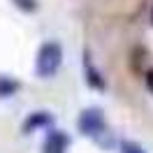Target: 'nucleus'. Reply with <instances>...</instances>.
<instances>
[{
  "instance_id": "nucleus-1",
  "label": "nucleus",
  "mask_w": 153,
  "mask_h": 153,
  "mask_svg": "<svg viewBox=\"0 0 153 153\" xmlns=\"http://www.w3.org/2000/svg\"><path fill=\"white\" fill-rule=\"evenodd\" d=\"M60 60H63V49L56 42H47L42 44L37 53V74L39 76H51L56 74V70L60 67Z\"/></svg>"
},
{
  "instance_id": "nucleus-2",
  "label": "nucleus",
  "mask_w": 153,
  "mask_h": 153,
  "mask_svg": "<svg viewBox=\"0 0 153 153\" xmlns=\"http://www.w3.org/2000/svg\"><path fill=\"white\" fill-rule=\"evenodd\" d=\"M102 128H105V118L102 114L97 111V109H86L81 118H79V130L88 137H95V134L102 132Z\"/></svg>"
},
{
  "instance_id": "nucleus-3",
  "label": "nucleus",
  "mask_w": 153,
  "mask_h": 153,
  "mask_svg": "<svg viewBox=\"0 0 153 153\" xmlns=\"http://www.w3.org/2000/svg\"><path fill=\"white\" fill-rule=\"evenodd\" d=\"M67 144H70L67 134L60 130H53V132H49L47 142H44V153H65Z\"/></svg>"
},
{
  "instance_id": "nucleus-4",
  "label": "nucleus",
  "mask_w": 153,
  "mask_h": 153,
  "mask_svg": "<svg viewBox=\"0 0 153 153\" xmlns=\"http://www.w3.org/2000/svg\"><path fill=\"white\" fill-rule=\"evenodd\" d=\"M16 88H19V84H16L14 79L0 76V97H7V95H12V93H14Z\"/></svg>"
},
{
  "instance_id": "nucleus-5",
  "label": "nucleus",
  "mask_w": 153,
  "mask_h": 153,
  "mask_svg": "<svg viewBox=\"0 0 153 153\" xmlns=\"http://www.w3.org/2000/svg\"><path fill=\"white\" fill-rule=\"evenodd\" d=\"M44 123H51V116H49V114H42V111H37L33 118H28L26 128H35V125H44Z\"/></svg>"
},
{
  "instance_id": "nucleus-6",
  "label": "nucleus",
  "mask_w": 153,
  "mask_h": 153,
  "mask_svg": "<svg viewBox=\"0 0 153 153\" xmlns=\"http://www.w3.org/2000/svg\"><path fill=\"white\" fill-rule=\"evenodd\" d=\"M14 2L19 5L21 10H26V12H33L35 7H37V2H35V0H14Z\"/></svg>"
},
{
  "instance_id": "nucleus-7",
  "label": "nucleus",
  "mask_w": 153,
  "mask_h": 153,
  "mask_svg": "<svg viewBox=\"0 0 153 153\" xmlns=\"http://www.w3.org/2000/svg\"><path fill=\"white\" fill-rule=\"evenodd\" d=\"M123 153H144L142 149H139V146H134V144H123Z\"/></svg>"
},
{
  "instance_id": "nucleus-8",
  "label": "nucleus",
  "mask_w": 153,
  "mask_h": 153,
  "mask_svg": "<svg viewBox=\"0 0 153 153\" xmlns=\"http://www.w3.org/2000/svg\"><path fill=\"white\" fill-rule=\"evenodd\" d=\"M146 86H149V91H153V70L146 74Z\"/></svg>"
},
{
  "instance_id": "nucleus-9",
  "label": "nucleus",
  "mask_w": 153,
  "mask_h": 153,
  "mask_svg": "<svg viewBox=\"0 0 153 153\" xmlns=\"http://www.w3.org/2000/svg\"><path fill=\"white\" fill-rule=\"evenodd\" d=\"M151 21H153V10H151Z\"/></svg>"
}]
</instances>
